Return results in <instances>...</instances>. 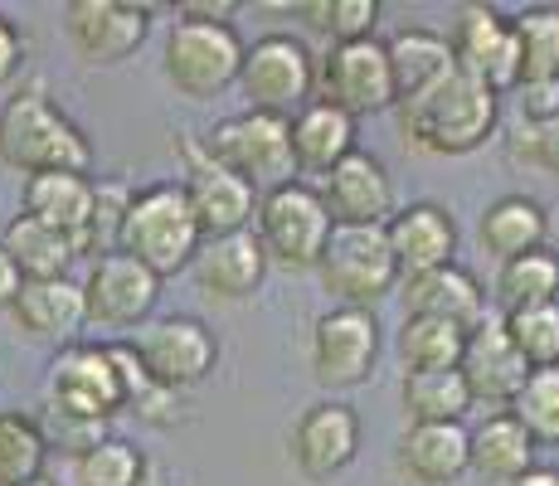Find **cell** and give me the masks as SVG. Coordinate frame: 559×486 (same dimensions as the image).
Instances as JSON below:
<instances>
[{
    "mask_svg": "<svg viewBox=\"0 0 559 486\" xmlns=\"http://www.w3.org/2000/svg\"><path fill=\"white\" fill-rule=\"evenodd\" d=\"M0 161L20 176H45V170H79L88 176L93 146L83 127L45 93V83L15 88L0 107Z\"/></svg>",
    "mask_w": 559,
    "mask_h": 486,
    "instance_id": "obj_1",
    "label": "cell"
},
{
    "mask_svg": "<svg viewBox=\"0 0 559 486\" xmlns=\"http://www.w3.org/2000/svg\"><path fill=\"white\" fill-rule=\"evenodd\" d=\"M400 112V132L428 156H467V151L487 146V137L501 122V97L477 83L472 73H448L433 93L414 97V103H394Z\"/></svg>",
    "mask_w": 559,
    "mask_h": 486,
    "instance_id": "obj_2",
    "label": "cell"
},
{
    "mask_svg": "<svg viewBox=\"0 0 559 486\" xmlns=\"http://www.w3.org/2000/svg\"><path fill=\"white\" fill-rule=\"evenodd\" d=\"M200 244H204L200 224H195V214H190V200H186V190H180V180H156V186L132 190L117 253L136 258V263L156 277H176L180 268H190Z\"/></svg>",
    "mask_w": 559,
    "mask_h": 486,
    "instance_id": "obj_3",
    "label": "cell"
},
{
    "mask_svg": "<svg viewBox=\"0 0 559 486\" xmlns=\"http://www.w3.org/2000/svg\"><path fill=\"white\" fill-rule=\"evenodd\" d=\"M204 156L214 166H224L229 176L249 180L258 194L297 180L293 166V142H287V117L273 112H234L224 122H214L210 132L200 137Z\"/></svg>",
    "mask_w": 559,
    "mask_h": 486,
    "instance_id": "obj_4",
    "label": "cell"
},
{
    "mask_svg": "<svg viewBox=\"0 0 559 486\" xmlns=\"http://www.w3.org/2000/svg\"><path fill=\"white\" fill-rule=\"evenodd\" d=\"M258 244H263L267 263L287 268V273H307V268L321 263V253H326V239H331V214L326 204H321L317 186H307V180H287V186L258 194Z\"/></svg>",
    "mask_w": 559,
    "mask_h": 486,
    "instance_id": "obj_5",
    "label": "cell"
},
{
    "mask_svg": "<svg viewBox=\"0 0 559 486\" xmlns=\"http://www.w3.org/2000/svg\"><path fill=\"white\" fill-rule=\"evenodd\" d=\"M243 39L234 25L219 20H176L166 35V79L170 88L190 103H210L224 88L239 83L243 69Z\"/></svg>",
    "mask_w": 559,
    "mask_h": 486,
    "instance_id": "obj_6",
    "label": "cell"
},
{
    "mask_svg": "<svg viewBox=\"0 0 559 486\" xmlns=\"http://www.w3.org/2000/svg\"><path fill=\"white\" fill-rule=\"evenodd\" d=\"M239 88L249 97V112L297 117L317 88V54L297 35H263L243 49Z\"/></svg>",
    "mask_w": 559,
    "mask_h": 486,
    "instance_id": "obj_7",
    "label": "cell"
},
{
    "mask_svg": "<svg viewBox=\"0 0 559 486\" xmlns=\"http://www.w3.org/2000/svg\"><path fill=\"white\" fill-rule=\"evenodd\" d=\"M317 273H321V287L341 307H356V311H374V301H384L400 287V268H394L384 229H331Z\"/></svg>",
    "mask_w": 559,
    "mask_h": 486,
    "instance_id": "obj_8",
    "label": "cell"
},
{
    "mask_svg": "<svg viewBox=\"0 0 559 486\" xmlns=\"http://www.w3.org/2000/svg\"><path fill=\"white\" fill-rule=\"evenodd\" d=\"M45 408L63 418H88V424H107L112 414H122V380H117L107 345H59V355L49 360Z\"/></svg>",
    "mask_w": 559,
    "mask_h": 486,
    "instance_id": "obj_9",
    "label": "cell"
},
{
    "mask_svg": "<svg viewBox=\"0 0 559 486\" xmlns=\"http://www.w3.org/2000/svg\"><path fill=\"white\" fill-rule=\"evenodd\" d=\"M311 103H326L346 117H370V112L394 107V79H390V59H384V39L331 45L317 59Z\"/></svg>",
    "mask_w": 559,
    "mask_h": 486,
    "instance_id": "obj_10",
    "label": "cell"
},
{
    "mask_svg": "<svg viewBox=\"0 0 559 486\" xmlns=\"http://www.w3.org/2000/svg\"><path fill=\"white\" fill-rule=\"evenodd\" d=\"M180 156H186V180H180V190H186L190 214H195V224H200V239H224V234L253 229L258 190L249 180L214 166V161L204 156L200 137H180Z\"/></svg>",
    "mask_w": 559,
    "mask_h": 486,
    "instance_id": "obj_11",
    "label": "cell"
},
{
    "mask_svg": "<svg viewBox=\"0 0 559 486\" xmlns=\"http://www.w3.org/2000/svg\"><path fill=\"white\" fill-rule=\"evenodd\" d=\"M380 355V321L374 311L336 307L311 327V380L321 389H356L370 380Z\"/></svg>",
    "mask_w": 559,
    "mask_h": 486,
    "instance_id": "obj_12",
    "label": "cell"
},
{
    "mask_svg": "<svg viewBox=\"0 0 559 486\" xmlns=\"http://www.w3.org/2000/svg\"><path fill=\"white\" fill-rule=\"evenodd\" d=\"M63 35L98 69L127 63L152 35V5L132 0H69L63 5Z\"/></svg>",
    "mask_w": 559,
    "mask_h": 486,
    "instance_id": "obj_13",
    "label": "cell"
},
{
    "mask_svg": "<svg viewBox=\"0 0 559 486\" xmlns=\"http://www.w3.org/2000/svg\"><path fill=\"white\" fill-rule=\"evenodd\" d=\"M136 355H142L146 375L160 389L180 394V389H195L210 380L214 360H219V341L200 317H160L142 331Z\"/></svg>",
    "mask_w": 559,
    "mask_h": 486,
    "instance_id": "obj_14",
    "label": "cell"
},
{
    "mask_svg": "<svg viewBox=\"0 0 559 486\" xmlns=\"http://www.w3.org/2000/svg\"><path fill=\"white\" fill-rule=\"evenodd\" d=\"M79 287H83V317H88L93 327H112V331L146 327V317L156 311V297H160V277L146 273V268L127 253L93 258L88 277H83Z\"/></svg>",
    "mask_w": 559,
    "mask_h": 486,
    "instance_id": "obj_15",
    "label": "cell"
},
{
    "mask_svg": "<svg viewBox=\"0 0 559 486\" xmlns=\"http://www.w3.org/2000/svg\"><path fill=\"white\" fill-rule=\"evenodd\" d=\"M321 204L336 229H384L394 214V180L374 151H350L341 166L321 176Z\"/></svg>",
    "mask_w": 559,
    "mask_h": 486,
    "instance_id": "obj_16",
    "label": "cell"
},
{
    "mask_svg": "<svg viewBox=\"0 0 559 486\" xmlns=\"http://www.w3.org/2000/svg\"><path fill=\"white\" fill-rule=\"evenodd\" d=\"M453 59L462 73H472L477 83H487L491 93H511L521 88V49L511 35V15L491 5H467L453 29Z\"/></svg>",
    "mask_w": 559,
    "mask_h": 486,
    "instance_id": "obj_17",
    "label": "cell"
},
{
    "mask_svg": "<svg viewBox=\"0 0 559 486\" xmlns=\"http://www.w3.org/2000/svg\"><path fill=\"white\" fill-rule=\"evenodd\" d=\"M360 452V414L350 404H311L293 428V462L307 482H331Z\"/></svg>",
    "mask_w": 559,
    "mask_h": 486,
    "instance_id": "obj_18",
    "label": "cell"
},
{
    "mask_svg": "<svg viewBox=\"0 0 559 486\" xmlns=\"http://www.w3.org/2000/svg\"><path fill=\"white\" fill-rule=\"evenodd\" d=\"M384 239H390L394 268H400V283L418 273H433V268H448L457 253V224L443 204L433 200H418L404 204V210L390 214L384 224Z\"/></svg>",
    "mask_w": 559,
    "mask_h": 486,
    "instance_id": "obj_19",
    "label": "cell"
},
{
    "mask_svg": "<svg viewBox=\"0 0 559 486\" xmlns=\"http://www.w3.org/2000/svg\"><path fill=\"white\" fill-rule=\"evenodd\" d=\"M462 380L472 389V404H491V408H511L515 389L525 384L531 365L515 355V345L507 336L501 321H481V327L467 331V345H462Z\"/></svg>",
    "mask_w": 559,
    "mask_h": 486,
    "instance_id": "obj_20",
    "label": "cell"
},
{
    "mask_svg": "<svg viewBox=\"0 0 559 486\" xmlns=\"http://www.w3.org/2000/svg\"><path fill=\"white\" fill-rule=\"evenodd\" d=\"M190 273H195V283H200L204 297L243 301V297H253V292L263 287L267 253H263V244H258L253 229L224 234V239H204L200 244V253L190 258Z\"/></svg>",
    "mask_w": 559,
    "mask_h": 486,
    "instance_id": "obj_21",
    "label": "cell"
},
{
    "mask_svg": "<svg viewBox=\"0 0 559 486\" xmlns=\"http://www.w3.org/2000/svg\"><path fill=\"white\" fill-rule=\"evenodd\" d=\"M400 297H404V317H433V321H448V327H457V331H472L487 321V292H481V283L462 263L404 277Z\"/></svg>",
    "mask_w": 559,
    "mask_h": 486,
    "instance_id": "obj_22",
    "label": "cell"
},
{
    "mask_svg": "<svg viewBox=\"0 0 559 486\" xmlns=\"http://www.w3.org/2000/svg\"><path fill=\"white\" fill-rule=\"evenodd\" d=\"M394 462H400V472L414 486H453L462 472H472L467 428L462 424H408Z\"/></svg>",
    "mask_w": 559,
    "mask_h": 486,
    "instance_id": "obj_23",
    "label": "cell"
},
{
    "mask_svg": "<svg viewBox=\"0 0 559 486\" xmlns=\"http://www.w3.org/2000/svg\"><path fill=\"white\" fill-rule=\"evenodd\" d=\"M384 59H390L394 103H414V97L433 93L448 73H457L448 35H438V29H418V25L384 39Z\"/></svg>",
    "mask_w": 559,
    "mask_h": 486,
    "instance_id": "obj_24",
    "label": "cell"
},
{
    "mask_svg": "<svg viewBox=\"0 0 559 486\" xmlns=\"http://www.w3.org/2000/svg\"><path fill=\"white\" fill-rule=\"evenodd\" d=\"M15 327L25 331L29 341H53L69 345L79 336L83 317V287L73 277H45V283H20V297L10 307Z\"/></svg>",
    "mask_w": 559,
    "mask_h": 486,
    "instance_id": "obj_25",
    "label": "cell"
},
{
    "mask_svg": "<svg viewBox=\"0 0 559 486\" xmlns=\"http://www.w3.org/2000/svg\"><path fill=\"white\" fill-rule=\"evenodd\" d=\"M287 142H293L297 176H326L356 151V117L326 103H307L297 117H287Z\"/></svg>",
    "mask_w": 559,
    "mask_h": 486,
    "instance_id": "obj_26",
    "label": "cell"
},
{
    "mask_svg": "<svg viewBox=\"0 0 559 486\" xmlns=\"http://www.w3.org/2000/svg\"><path fill=\"white\" fill-rule=\"evenodd\" d=\"M0 248H5V258L15 263L20 283H45V277H69V268L83 258L79 239H69V234L49 229V224L29 220L25 210L15 214V220L0 229Z\"/></svg>",
    "mask_w": 559,
    "mask_h": 486,
    "instance_id": "obj_27",
    "label": "cell"
},
{
    "mask_svg": "<svg viewBox=\"0 0 559 486\" xmlns=\"http://www.w3.org/2000/svg\"><path fill=\"white\" fill-rule=\"evenodd\" d=\"M25 214L69 234V239H79L83 248V229H88V214H93V176H79V170L25 176Z\"/></svg>",
    "mask_w": 559,
    "mask_h": 486,
    "instance_id": "obj_28",
    "label": "cell"
},
{
    "mask_svg": "<svg viewBox=\"0 0 559 486\" xmlns=\"http://www.w3.org/2000/svg\"><path fill=\"white\" fill-rule=\"evenodd\" d=\"M545 234H550V220H545L540 200H531V194H501V200H491L477 220L481 248L497 253L501 263L545 248Z\"/></svg>",
    "mask_w": 559,
    "mask_h": 486,
    "instance_id": "obj_29",
    "label": "cell"
},
{
    "mask_svg": "<svg viewBox=\"0 0 559 486\" xmlns=\"http://www.w3.org/2000/svg\"><path fill=\"white\" fill-rule=\"evenodd\" d=\"M467 462L487 482L511 486L515 477H525L535 467V442L511 414H491L487 424L467 434Z\"/></svg>",
    "mask_w": 559,
    "mask_h": 486,
    "instance_id": "obj_30",
    "label": "cell"
},
{
    "mask_svg": "<svg viewBox=\"0 0 559 486\" xmlns=\"http://www.w3.org/2000/svg\"><path fill=\"white\" fill-rule=\"evenodd\" d=\"M408 424H462L472 408V389L462 370H414L400 384Z\"/></svg>",
    "mask_w": 559,
    "mask_h": 486,
    "instance_id": "obj_31",
    "label": "cell"
},
{
    "mask_svg": "<svg viewBox=\"0 0 559 486\" xmlns=\"http://www.w3.org/2000/svg\"><path fill=\"white\" fill-rule=\"evenodd\" d=\"M521 49V83H559V5H531L511 15Z\"/></svg>",
    "mask_w": 559,
    "mask_h": 486,
    "instance_id": "obj_32",
    "label": "cell"
},
{
    "mask_svg": "<svg viewBox=\"0 0 559 486\" xmlns=\"http://www.w3.org/2000/svg\"><path fill=\"white\" fill-rule=\"evenodd\" d=\"M497 301L501 311H521V307H545L559 301V258L550 248H535V253L507 258L497 273Z\"/></svg>",
    "mask_w": 559,
    "mask_h": 486,
    "instance_id": "obj_33",
    "label": "cell"
},
{
    "mask_svg": "<svg viewBox=\"0 0 559 486\" xmlns=\"http://www.w3.org/2000/svg\"><path fill=\"white\" fill-rule=\"evenodd\" d=\"M462 345H467V331L448 327V321L404 317L394 351H400V360H404V375H414V370H457Z\"/></svg>",
    "mask_w": 559,
    "mask_h": 486,
    "instance_id": "obj_34",
    "label": "cell"
},
{
    "mask_svg": "<svg viewBox=\"0 0 559 486\" xmlns=\"http://www.w3.org/2000/svg\"><path fill=\"white\" fill-rule=\"evenodd\" d=\"M49 442L39 434V418L25 408H0V486H20L45 477Z\"/></svg>",
    "mask_w": 559,
    "mask_h": 486,
    "instance_id": "obj_35",
    "label": "cell"
},
{
    "mask_svg": "<svg viewBox=\"0 0 559 486\" xmlns=\"http://www.w3.org/2000/svg\"><path fill=\"white\" fill-rule=\"evenodd\" d=\"M107 355H112L117 380H122V408H127V414H136L142 424H156V428L176 424V399H180V394L160 389L152 375H146L142 355H136V345H107Z\"/></svg>",
    "mask_w": 559,
    "mask_h": 486,
    "instance_id": "obj_36",
    "label": "cell"
},
{
    "mask_svg": "<svg viewBox=\"0 0 559 486\" xmlns=\"http://www.w3.org/2000/svg\"><path fill=\"white\" fill-rule=\"evenodd\" d=\"M152 462L136 442L127 438H103L98 448H88L73 462V482L79 486H142Z\"/></svg>",
    "mask_w": 559,
    "mask_h": 486,
    "instance_id": "obj_37",
    "label": "cell"
},
{
    "mask_svg": "<svg viewBox=\"0 0 559 486\" xmlns=\"http://www.w3.org/2000/svg\"><path fill=\"white\" fill-rule=\"evenodd\" d=\"M507 414L531 434L535 448H540V442H559V365L525 375V384L515 389Z\"/></svg>",
    "mask_w": 559,
    "mask_h": 486,
    "instance_id": "obj_38",
    "label": "cell"
},
{
    "mask_svg": "<svg viewBox=\"0 0 559 486\" xmlns=\"http://www.w3.org/2000/svg\"><path fill=\"white\" fill-rule=\"evenodd\" d=\"M501 327H507L515 355H521L531 370H550V365H559V301L507 311Z\"/></svg>",
    "mask_w": 559,
    "mask_h": 486,
    "instance_id": "obj_39",
    "label": "cell"
},
{
    "mask_svg": "<svg viewBox=\"0 0 559 486\" xmlns=\"http://www.w3.org/2000/svg\"><path fill=\"white\" fill-rule=\"evenodd\" d=\"M317 35L331 45H356V39H374V20H380V0H307L293 5Z\"/></svg>",
    "mask_w": 559,
    "mask_h": 486,
    "instance_id": "obj_40",
    "label": "cell"
},
{
    "mask_svg": "<svg viewBox=\"0 0 559 486\" xmlns=\"http://www.w3.org/2000/svg\"><path fill=\"white\" fill-rule=\"evenodd\" d=\"M127 204H132V186H127L122 176L93 180V214H88V229H83V253H93V258L117 253Z\"/></svg>",
    "mask_w": 559,
    "mask_h": 486,
    "instance_id": "obj_41",
    "label": "cell"
},
{
    "mask_svg": "<svg viewBox=\"0 0 559 486\" xmlns=\"http://www.w3.org/2000/svg\"><path fill=\"white\" fill-rule=\"evenodd\" d=\"M511 156L559 176V117H550V122H521V132L511 137Z\"/></svg>",
    "mask_w": 559,
    "mask_h": 486,
    "instance_id": "obj_42",
    "label": "cell"
},
{
    "mask_svg": "<svg viewBox=\"0 0 559 486\" xmlns=\"http://www.w3.org/2000/svg\"><path fill=\"white\" fill-rule=\"evenodd\" d=\"M39 434H45L49 448L69 452V458L79 462L83 452L98 448V442L107 438V424H88V418H63V414H49V408H45V418H39Z\"/></svg>",
    "mask_w": 559,
    "mask_h": 486,
    "instance_id": "obj_43",
    "label": "cell"
},
{
    "mask_svg": "<svg viewBox=\"0 0 559 486\" xmlns=\"http://www.w3.org/2000/svg\"><path fill=\"white\" fill-rule=\"evenodd\" d=\"M521 112L525 122H550L559 117V83H521Z\"/></svg>",
    "mask_w": 559,
    "mask_h": 486,
    "instance_id": "obj_44",
    "label": "cell"
},
{
    "mask_svg": "<svg viewBox=\"0 0 559 486\" xmlns=\"http://www.w3.org/2000/svg\"><path fill=\"white\" fill-rule=\"evenodd\" d=\"M25 69V35L10 15H0V88H5L15 73Z\"/></svg>",
    "mask_w": 559,
    "mask_h": 486,
    "instance_id": "obj_45",
    "label": "cell"
},
{
    "mask_svg": "<svg viewBox=\"0 0 559 486\" xmlns=\"http://www.w3.org/2000/svg\"><path fill=\"white\" fill-rule=\"evenodd\" d=\"M234 0H186V5H176V15L180 20H219V25H229V15H234Z\"/></svg>",
    "mask_w": 559,
    "mask_h": 486,
    "instance_id": "obj_46",
    "label": "cell"
},
{
    "mask_svg": "<svg viewBox=\"0 0 559 486\" xmlns=\"http://www.w3.org/2000/svg\"><path fill=\"white\" fill-rule=\"evenodd\" d=\"M15 297H20V273H15V263L5 258V248H0V311L15 307Z\"/></svg>",
    "mask_w": 559,
    "mask_h": 486,
    "instance_id": "obj_47",
    "label": "cell"
},
{
    "mask_svg": "<svg viewBox=\"0 0 559 486\" xmlns=\"http://www.w3.org/2000/svg\"><path fill=\"white\" fill-rule=\"evenodd\" d=\"M511 486H559V467H540V462H535V467L525 472V477H515Z\"/></svg>",
    "mask_w": 559,
    "mask_h": 486,
    "instance_id": "obj_48",
    "label": "cell"
},
{
    "mask_svg": "<svg viewBox=\"0 0 559 486\" xmlns=\"http://www.w3.org/2000/svg\"><path fill=\"white\" fill-rule=\"evenodd\" d=\"M142 486H166V477H160V472H146V482Z\"/></svg>",
    "mask_w": 559,
    "mask_h": 486,
    "instance_id": "obj_49",
    "label": "cell"
},
{
    "mask_svg": "<svg viewBox=\"0 0 559 486\" xmlns=\"http://www.w3.org/2000/svg\"><path fill=\"white\" fill-rule=\"evenodd\" d=\"M20 486H59V482H49V477H35V482H20Z\"/></svg>",
    "mask_w": 559,
    "mask_h": 486,
    "instance_id": "obj_50",
    "label": "cell"
}]
</instances>
